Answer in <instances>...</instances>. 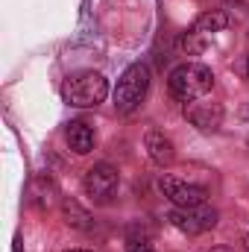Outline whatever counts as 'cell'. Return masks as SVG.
I'll list each match as a JSON object with an SVG mask.
<instances>
[{
  "label": "cell",
  "instance_id": "1",
  "mask_svg": "<svg viewBox=\"0 0 249 252\" xmlns=\"http://www.w3.org/2000/svg\"><path fill=\"white\" fill-rule=\"evenodd\" d=\"M109 97V79L100 70H79L62 82V100L76 109H94Z\"/></svg>",
  "mask_w": 249,
  "mask_h": 252
},
{
  "label": "cell",
  "instance_id": "2",
  "mask_svg": "<svg viewBox=\"0 0 249 252\" xmlns=\"http://www.w3.org/2000/svg\"><path fill=\"white\" fill-rule=\"evenodd\" d=\"M211 88H214V73H211V67H205L199 62H185L179 67H173V73L167 79V91L179 103L202 100Z\"/></svg>",
  "mask_w": 249,
  "mask_h": 252
},
{
  "label": "cell",
  "instance_id": "3",
  "mask_svg": "<svg viewBox=\"0 0 249 252\" xmlns=\"http://www.w3.org/2000/svg\"><path fill=\"white\" fill-rule=\"evenodd\" d=\"M147 91H150V67L144 62L129 64L124 73H121V79H118V85H115V94H112V97H115V109H118L121 115L135 112V109L144 103Z\"/></svg>",
  "mask_w": 249,
  "mask_h": 252
},
{
  "label": "cell",
  "instance_id": "4",
  "mask_svg": "<svg viewBox=\"0 0 249 252\" xmlns=\"http://www.w3.org/2000/svg\"><path fill=\"white\" fill-rule=\"evenodd\" d=\"M170 226L179 229L182 235H202L208 229L217 226V211L208 205H196V208H173L167 214Z\"/></svg>",
  "mask_w": 249,
  "mask_h": 252
},
{
  "label": "cell",
  "instance_id": "5",
  "mask_svg": "<svg viewBox=\"0 0 249 252\" xmlns=\"http://www.w3.org/2000/svg\"><path fill=\"white\" fill-rule=\"evenodd\" d=\"M82 190L94 202H109L115 196V190H118V170L112 164H106V161L103 164H94L85 173V179H82Z\"/></svg>",
  "mask_w": 249,
  "mask_h": 252
},
{
  "label": "cell",
  "instance_id": "6",
  "mask_svg": "<svg viewBox=\"0 0 249 252\" xmlns=\"http://www.w3.org/2000/svg\"><path fill=\"white\" fill-rule=\"evenodd\" d=\"M158 188H161V193L176 208H196V205H205V199H208V190L205 188L182 182V179H173V176H161L158 179Z\"/></svg>",
  "mask_w": 249,
  "mask_h": 252
},
{
  "label": "cell",
  "instance_id": "7",
  "mask_svg": "<svg viewBox=\"0 0 249 252\" xmlns=\"http://www.w3.org/2000/svg\"><path fill=\"white\" fill-rule=\"evenodd\" d=\"M182 115H185L187 124L196 126L199 132H217L220 124H223V106H220V103H211V100H193V103H185Z\"/></svg>",
  "mask_w": 249,
  "mask_h": 252
},
{
  "label": "cell",
  "instance_id": "8",
  "mask_svg": "<svg viewBox=\"0 0 249 252\" xmlns=\"http://www.w3.org/2000/svg\"><path fill=\"white\" fill-rule=\"evenodd\" d=\"M144 147H147L150 158H153L158 167H170V164L176 161V147H173V141H170L164 132H158V129H147Z\"/></svg>",
  "mask_w": 249,
  "mask_h": 252
},
{
  "label": "cell",
  "instance_id": "9",
  "mask_svg": "<svg viewBox=\"0 0 249 252\" xmlns=\"http://www.w3.org/2000/svg\"><path fill=\"white\" fill-rule=\"evenodd\" d=\"M64 141H67V147H70L76 156H85V153L94 150L97 135H94V129L85 124V121H70L67 129H64Z\"/></svg>",
  "mask_w": 249,
  "mask_h": 252
},
{
  "label": "cell",
  "instance_id": "10",
  "mask_svg": "<svg viewBox=\"0 0 249 252\" xmlns=\"http://www.w3.org/2000/svg\"><path fill=\"white\" fill-rule=\"evenodd\" d=\"M229 27V15L223 12V9H211V12H202L193 24H190V30H196V32H202V35H214V32H223Z\"/></svg>",
  "mask_w": 249,
  "mask_h": 252
},
{
  "label": "cell",
  "instance_id": "11",
  "mask_svg": "<svg viewBox=\"0 0 249 252\" xmlns=\"http://www.w3.org/2000/svg\"><path fill=\"white\" fill-rule=\"evenodd\" d=\"M64 223L73 229H91V214L85 208H79L73 199H64Z\"/></svg>",
  "mask_w": 249,
  "mask_h": 252
},
{
  "label": "cell",
  "instance_id": "12",
  "mask_svg": "<svg viewBox=\"0 0 249 252\" xmlns=\"http://www.w3.org/2000/svg\"><path fill=\"white\" fill-rule=\"evenodd\" d=\"M208 38H211V35H202V32H196V30H190V27H187L185 32H182L179 47L185 50L187 56H199V53L208 47Z\"/></svg>",
  "mask_w": 249,
  "mask_h": 252
},
{
  "label": "cell",
  "instance_id": "13",
  "mask_svg": "<svg viewBox=\"0 0 249 252\" xmlns=\"http://www.w3.org/2000/svg\"><path fill=\"white\" fill-rule=\"evenodd\" d=\"M126 252H156L147 241H129V247H126Z\"/></svg>",
  "mask_w": 249,
  "mask_h": 252
},
{
  "label": "cell",
  "instance_id": "14",
  "mask_svg": "<svg viewBox=\"0 0 249 252\" xmlns=\"http://www.w3.org/2000/svg\"><path fill=\"white\" fill-rule=\"evenodd\" d=\"M211 252H235V250H229V247H214Z\"/></svg>",
  "mask_w": 249,
  "mask_h": 252
},
{
  "label": "cell",
  "instance_id": "15",
  "mask_svg": "<svg viewBox=\"0 0 249 252\" xmlns=\"http://www.w3.org/2000/svg\"><path fill=\"white\" fill-rule=\"evenodd\" d=\"M244 252H249V235L244 238Z\"/></svg>",
  "mask_w": 249,
  "mask_h": 252
},
{
  "label": "cell",
  "instance_id": "16",
  "mask_svg": "<svg viewBox=\"0 0 249 252\" xmlns=\"http://www.w3.org/2000/svg\"><path fill=\"white\" fill-rule=\"evenodd\" d=\"M64 252H94V250H64Z\"/></svg>",
  "mask_w": 249,
  "mask_h": 252
},
{
  "label": "cell",
  "instance_id": "17",
  "mask_svg": "<svg viewBox=\"0 0 249 252\" xmlns=\"http://www.w3.org/2000/svg\"><path fill=\"white\" fill-rule=\"evenodd\" d=\"M247 76H249V56H247Z\"/></svg>",
  "mask_w": 249,
  "mask_h": 252
}]
</instances>
